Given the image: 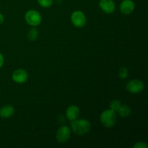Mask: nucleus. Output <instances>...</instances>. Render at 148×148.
Here are the masks:
<instances>
[{
    "label": "nucleus",
    "instance_id": "nucleus-1",
    "mask_svg": "<svg viewBox=\"0 0 148 148\" xmlns=\"http://www.w3.org/2000/svg\"><path fill=\"white\" fill-rule=\"evenodd\" d=\"M71 131L78 136H83L88 134L91 129V124L88 120L85 119H77L72 121Z\"/></svg>",
    "mask_w": 148,
    "mask_h": 148
},
{
    "label": "nucleus",
    "instance_id": "nucleus-2",
    "mask_svg": "<svg viewBox=\"0 0 148 148\" xmlns=\"http://www.w3.org/2000/svg\"><path fill=\"white\" fill-rule=\"evenodd\" d=\"M100 121L103 127L111 128L114 127L117 121V114L112 109L105 110L100 116Z\"/></svg>",
    "mask_w": 148,
    "mask_h": 148
},
{
    "label": "nucleus",
    "instance_id": "nucleus-3",
    "mask_svg": "<svg viewBox=\"0 0 148 148\" xmlns=\"http://www.w3.org/2000/svg\"><path fill=\"white\" fill-rule=\"evenodd\" d=\"M25 20L29 25L37 27L41 23L42 16L37 10H30L25 14Z\"/></svg>",
    "mask_w": 148,
    "mask_h": 148
},
{
    "label": "nucleus",
    "instance_id": "nucleus-4",
    "mask_svg": "<svg viewBox=\"0 0 148 148\" xmlns=\"http://www.w3.org/2000/svg\"><path fill=\"white\" fill-rule=\"evenodd\" d=\"M70 20L75 27L78 28H82L86 25L87 18L85 13L79 10H77L72 12L71 14Z\"/></svg>",
    "mask_w": 148,
    "mask_h": 148
},
{
    "label": "nucleus",
    "instance_id": "nucleus-5",
    "mask_svg": "<svg viewBox=\"0 0 148 148\" xmlns=\"http://www.w3.org/2000/svg\"><path fill=\"white\" fill-rule=\"evenodd\" d=\"M127 90L132 94L140 93L145 89V83L138 79H134L129 81L127 84Z\"/></svg>",
    "mask_w": 148,
    "mask_h": 148
},
{
    "label": "nucleus",
    "instance_id": "nucleus-6",
    "mask_svg": "<svg viewBox=\"0 0 148 148\" xmlns=\"http://www.w3.org/2000/svg\"><path fill=\"white\" fill-rule=\"evenodd\" d=\"M71 137V130L67 126H62L58 129L56 133V138L58 143H66L69 141Z\"/></svg>",
    "mask_w": 148,
    "mask_h": 148
},
{
    "label": "nucleus",
    "instance_id": "nucleus-7",
    "mask_svg": "<svg viewBox=\"0 0 148 148\" xmlns=\"http://www.w3.org/2000/svg\"><path fill=\"white\" fill-rule=\"evenodd\" d=\"M28 73L25 69H17L13 72L12 75V79L17 84H23L27 82L28 79Z\"/></svg>",
    "mask_w": 148,
    "mask_h": 148
},
{
    "label": "nucleus",
    "instance_id": "nucleus-8",
    "mask_svg": "<svg viewBox=\"0 0 148 148\" xmlns=\"http://www.w3.org/2000/svg\"><path fill=\"white\" fill-rule=\"evenodd\" d=\"M98 5L101 10L106 14H111L116 10V4L114 0H99Z\"/></svg>",
    "mask_w": 148,
    "mask_h": 148
},
{
    "label": "nucleus",
    "instance_id": "nucleus-9",
    "mask_svg": "<svg viewBox=\"0 0 148 148\" xmlns=\"http://www.w3.org/2000/svg\"><path fill=\"white\" fill-rule=\"evenodd\" d=\"M135 4L132 0H123L119 6L120 11L125 15H129L134 12Z\"/></svg>",
    "mask_w": 148,
    "mask_h": 148
},
{
    "label": "nucleus",
    "instance_id": "nucleus-10",
    "mask_svg": "<svg viewBox=\"0 0 148 148\" xmlns=\"http://www.w3.org/2000/svg\"><path fill=\"white\" fill-rule=\"evenodd\" d=\"M80 114V110L79 108L76 105H71L66 108V116L67 119L70 121L77 119Z\"/></svg>",
    "mask_w": 148,
    "mask_h": 148
},
{
    "label": "nucleus",
    "instance_id": "nucleus-11",
    "mask_svg": "<svg viewBox=\"0 0 148 148\" xmlns=\"http://www.w3.org/2000/svg\"><path fill=\"white\" fill-rule=\"evenodd\" d=\"M14 108L13 106L10 105H5L3 106L0 108V117L2 119H8L12 116L14 114Z\"/></svg>",
    "mask_w": 148,
    "mask_h": 148
},
{
    "label": "nucleus",
    "instance_id": "nucleus-12",
    "mask_svg": "<svg viewBox=\"0 0 148 148\" xmlns=\"http://www.w3.org/2000/svg\"><path fill=\"white\" fill-rule=\"evenodd\" d=\"M117 112H118L119 116H120L122 118H126V117H128L129 116L131 115V107L128 105H122L121 104V107L117 111Z\"/></svg>",
    "mask_w": 148,
    "mask_h": 148
},
{
    "label": "nucleus",
    "instance_id": "nucleus-13",
    "mask_svg": "<svg viewBox=\"0 0 148 148\" xmlns=\"http://www.w3.org/2000/svg\"><path fill=\"white\" fill-rule=\"evenodd\" d=\"M38 30L36 27H33L29 30L28 34H27V38H28V39L30 41H35V40H36L38 39Z\"/></svg>",
    "mask_w": 148,
    "mask_h": 148
},
{
    "label": "nucleus",
    "instance_id": "nucleus-14",
    "mask_svg": "<svg viewBox=\"0 0 148 148\" xmlns=\"http://www.w3.org/2000/svg\"><path fill=\"white\" fill-rule=\"evenodd\" d=\"M121 106V102L119 100H113L110 103V108L114 110V111L117 112L119 108Z\"/></svg>",
    "mask_w": 148,
    "mask_h": 148
},
{
    "label": "nucleus",
    "instance_id": "nucleus-15",
    "mask_svg": "<svg viewBox=\"0 0 148 148\" xmlns=\"http://www.w3.org/2000/svg\"><path fill=\"white\" fill-rule=\"evenodd\" d=\"M37 1L39 5L43 8H49L51 7L53 3V0H37Z\"/></svg>",
    "mask_w": 148,
    "mask_h": 148
},
{
    "label": "nucleus",
    "instance_id": "nucleus-16",
    "mask_svg": "<svg viewBox=\"0 0 148 148\" xmlns=\"http://www.w3.org/2000/svg\"><path fill=\"white\" fill-rule=\"evenodd\" d=\"M129 76V71L127 67H124L122 66L121 67V69H119V77L120 79H124L128 77Z\"/></svg>",
    "mask_w": 148,
    "mask_h": 148
},
{
    "label": "nucleus",
    "instance_id": "nucleus-17",
    "mask_svg": "<svg viewBox=\"0 0 148 148\" xmlns=\"http://www.w3.org/2000/svg\"><path fill=\"white\" fill-rule=\"evenodd\" d=\"M148 145L145 142H137L133 146V148H147Z\"/></svg>",
    "mask_w": 148,
    "mask_h": 148
},
{
    "label": "nucleus",
    "instance_id": "nucleus-18",
    "mask_svg": "<svg viewBox=\"0 0 148 148\" xmlns=\"http://www.w3.org/2000/svg\"><path fill=\"white\" fill-rule=\"evenodd\" d=\"M4 56H3L2 53H0V69H1V68L3 66V65H4Z\"/></svg>",
    "mask_w": 148,
    "mask_h": 148
},
{
    "label": "nucleus",
    "instance_id": "nucleus-19",
    "mask_svg": "<svg viewBox=\"0 0 148 148\" xmlns=\"http://www.w3.org/2000/svg\"><path fill=\"white\" fill-rule=\"evenodd\" d=\"M4 15H3L2 13L0 12V25L2 24L3 23H4Z\"/></svg>",
    "mask_w": 148,
    "mask_h": 148
}]
</instances>
